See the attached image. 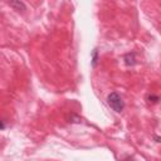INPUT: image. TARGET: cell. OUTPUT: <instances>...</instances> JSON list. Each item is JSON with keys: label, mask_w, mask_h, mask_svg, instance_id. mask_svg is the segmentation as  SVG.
I'll return each instance as SVG.
<instances>
[{"label": "cell", "mask_w": 161, "mask_h": 161, "mask_svg": "<svg viewBox=\"0 0 161 161\" xmlns=\"http://www.w3.org/2000/svg\"><path fill=\"white\" fill-rule=\"evenodd\" d=\"M107 103L117 113H121L123 111V108H125V102L122 101L121 96L117 92H112V93H109L107 96Z\"/></svg>", "instance_id": "cell-1"}, {"label": "cell", "mask_w": 161, "mask_h": 161, "mask_svg": "<svg viewBox=\"0 0 161 161\" xmlns=\"http://www.w3.org/2000/svg\"><path fill=\"white\" fill-rule=\"evenodd\" d=\"M123 60H125V64L127 67L135 65L136 64V55H135V53H127V54H125Z\"/></svg>", "instance_id": "cell-2"}, {"label": "cell", "mask_w": 161, "mask_h": 161, "mask_svg": "<svg viewBox=\"0 0 161 161\" xmlns=\"http://www.w3.org/2000/svg\"><path fill=\"white\" fill-rule=\"evenodd\" d=\"M11 8H14L15 10H26V5L23 3V1H20V0H14V1H9L8 3Z\"/></svg>", "instance_id": "cell-3"}, {"label": "cell", "mask_w": 161, "mask_h": 161, "mask_svg": "<svg viewBox=\"0 0 161 161\" xmlns=\"http://www.w3.org/2000/svg\"><path fill=\"white\" fill-rule=\"evenodd\" d=\"M98 62V49H93L92 52V67H96Z\"/></svg>", "instance_id": "cell-4"}, {"label": "cell", "mask_w": 161, "mask_h": 161, "mask_svg": "<svg viewBox=\"0 0 161 161\" xmlns=\"http://www.w3.org/2000/svg\"><path fill=\"white\" fill-rule=\"evenodd\" d=\"M147 99H148V102H152V103H157V102L160 101L158 96H155V94H150Z\"/></svg>", "instance_id": "cell-5"}, {"label": "cell", "mask_w": 161, "mask_h": 161, "mask_svg": "<svg viewBox=\"0 0 161 161\" xmlns=\"http://www.w3.org/2000/svg\"><path fill=\"white\" fill-rule=\"evenodd\" d=\"M69 122H75V123H78V122H80V117L79 116H75V114H70V117H69Z\"/></svg>", "instance_id": "cell-6"}, {"label": "cell", "mask_w": 161, "mask_h": 161, "mask_svg": "<svg viewBox=\"0 0 161 161\" xmlns=\"http://www.w3.org/2000/svg\"><path fill=\"white\" fill-rule=\"evenodd\" d=\"M4 128H5V123L0 121V130H4Z\"/></svg>", "instance_id": "cell-7"}, {"label": "cell", "mask_w": 161, "mask_h": 161, "mask_svg": "<svg viewBox=\"0 0 161 161\" xmlns=\"http://www.w3.org/2000/svg\"><path fill=\"white\" fill-rule=\"evenodd\" d=\"M155 140H156V142H158V141H160V137H158V136H156V137H155Z\"/></svg>", "instance_id": "cell-8"}]
</instances>
